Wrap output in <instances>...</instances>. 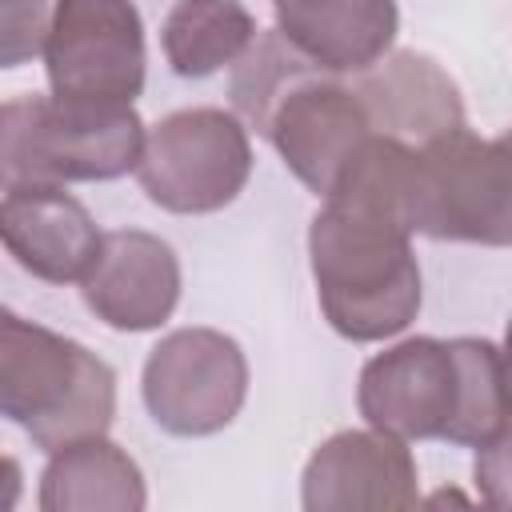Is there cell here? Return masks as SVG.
I'll return each instance as SVG.
<instances>
[{
  "mask_svg": "<svg viewBox=\"0 0 512 512\" xmlns=\"http://www.w3.org/2000/svg\"><path fill=\"white\" fill-rule=\"evenodd\" d=\"M256 40V20L240 0H176L160 44L176 76L204 80L220 68H232Z\"/></svg>",
  "mask_w": 512,
  "mask_h": 512,
  "instance_id": "obj_16",
  "label": "cell"
},
{
  "mask_svg": "<svg viewBox=\"0 0 512 512\" xmlns=\"http://www.w3.org/2000/svg\"><path fill=\"white\" fill-rule=\"evenodd\" d=\"M52 8L48 0H0V64L20 68L36 52H44L48 28H52Z\"/></svg>",
  "mask_w": 512,
  "mask_h": 512,
  "instance_id": "obj_19",
  "label": "cell"
},
{
  "mask_svg": "<svg viewBox=\"0 0 512 512\" xmlns=\"http://www.w3.org/2000/svg\"><path fill=\"white\" fill-rule=\"evenodd\" d=\"M472 480H476V492L488 508H508L512 512V424L500 436H492L488 444L476 448Z\"/></svg>",
  "mask_w": 512,
  "mask_h": 512,
  "instance_id": "obj_20",
  "label": "cell"
},
{
  "mask_svg": "<svg viewBox=\"0 0 512 512\" xmlns=\"http://www.w3.org/2000/svg\"><path fill=\"white\" fill-rule=\"evenodd\" d=\"M504 360H508V368H512V320H508V328H504Z\"/></svg>",
  "mask_w": 512,
  "mask_h": 512,
  "instance_id": "obj_21",
  "label": "cell"
},
{
  "mask_svg": "<svg viewBox=\"0 0 512 512\" xmlns=\"http://www.w3.org/2000/svg\"><path fill=\"white\" fill-rule=\"evenodd\" d=\"M36 504L44 512H140L148 488L140 464L120 444L92 436L52 452Z\"/></svg>",
  "mask_w": 512,
  "mask_h": 512,
  "instance_id": "obj_15",
  "label": "cell"
},
{
  "mask_svg": "<svg viewBox=\"0 0 512 512\" xmlns=\"http://www.w3.org/2000/svg\"><path fill=\"white\" fill-rule=\"evenodd\" d=\"M312 68V60L304 52H296L280 28L272 32H256V40L248 44V52L232 64V108L236 116L264 136V124L272 116V108L280 104V96Z\"/></svg>",
  "mask_w": 512,
  "mask_h": 512,
  "instance_id": "obj_18",
  "label": "cell"
},
{
  "mask_svg": "<svg viewBox=\"0 0 512 512\" xmlns=\"http://www.w3.org/2000/svg\"><path fill=\"white\" fill-rule=\"evenodd\" d=\"M280 36L312 64L356 76L388 56L400 12L396 0H272Z\"/></svg>",
  "mask_w": 512,
  "mask_h": 512,
  "instance_id": "obj_14",
  "label": "cell"
},
{
  "mask_svg": "<svg viewBox=\"0 0 512 512\" xmlns=\"http://www.w3.org/2000/svg\"><path fill=\"white\" fill-rule=\"evenodd\" d=\"M300 504L308 512L416 508V460L400 436L380 428H348L328 436L304 464Z\"/></svg>",
  "mask_w": 512,
  "mask_h": 512,
  "instance_id": "obj_10",
  "label": "cell"
},
{
  "mask_svg": "<svg viewBox=\"0 0 512 512\" xmlns=\"http://www.w3.org/2000/svg\"><path fill=\"white\" fill-rule=\"evenodd\" d=\"M84 304L96 320L116 332H152L160 328L180 300V260L168 240L116 228L104 232L100 256L80 280Z\"/></svg>",
  "mask_w": 512,
  "mask_h": 512,
  "instance_id": "obj_11",
  "label": "cell"
},
{
  "mask_svg": "<svg viewBox=\"0 0 512 512\" xmlns=\"http://www.w3.org/2000/svg\"><path fill=\"white\" fill-rule=\"evenodd\" d=\"M456 352L452 340L408 336L384 352H376L356 388L360 416L408 440H444L456 412Z\"/></svg>",
  "mask_w": 512,
  "mask_h": 512,
  "instance_id": "obj_9",
  "label": "cell"
},
{
  "mask_svg": "<svg viewBox=\"0 0 512 512\" xmlns=\"http://www.w3.org/2000/svg\"><path fill=\"white\" fill-rule=\"evenodd\" d=\"M0 236L8 256L48 284L84 280L104 244L96 220L64 184H4Z\"/></svg>",
  "mask_w": 512,
  "mask_h": 512,
  "instance_id": "obj_12",
  "label": "cell"
},
{
  "mask_svg": "<svg viewBox=\"0 0 512 512\" xmlns=\"http://www.w3.org/2000/svg\"><path fill=\"white\" fill-rule=\"evenodd\" d=\"M148 416L172 436H212L228 428L248 396V360L216 328H176L144 360Z\"/></svg>",
  "mask_w": 512,
  "mask_h": 512,
  "instance_id": "obj_7",
  "label": "cell"
},
{
  "mask_svg": "<svg viewBox=\"0 0 512 512\" xmlns=\"http://www.w3.org/2000/svg\"><path fill=\"white\" fill-rule=\"evenodd\" d=\"M264 136L308 192L328 196L356 152L368 144L372 124L352 84L312 64L272 108Z\"/></svg>",
  "mask_w": 512,
  "mask_h": 512,
  "instance_id": "obj_8",
  "label": "cell"
},
{
  "mask_svg": "<svg viewBox=\"0 0 512 512\" xmlns=\"http://www.w3.org/2000/svg\"><path fill=\"white\" fill-rule=\"evenodd\" d=\"M44 40L48 88L60 100L132 104L144 92V20L132 0H52Z\"/></svg>",
  "mask_w": 512,
  "mask_h": 512,
  "instance_id": "obj_6",
  "label": "cell"
},
{
  "mask_svg": "<svg viewBox=\"0 0 512 512\" xmlns=\"http://www.w3.org/2000/svg\"><path fill=\"white\" fill-rule=\"evenodd\" d=\"M412 228L388 212L324 200L308 228V260L324 320L356 344L404 332L420 312Z\"/></svg>",
  "mask_w": 512,
  "mask_h": 512,
  "instance_id": "obj_1",
  "label": "cell"
},
{
  "mask_svg": "<svg viewBox=\"0 0 512 512\" xmlns=\"http://www.w3.org/2000/svg\"><path fill=\"white\" fill-rule=\"evenodd\" d=\"M0 412L48 456L104 436L116 416V372L84 344L16 312L0 316Z\"/></svg>",
  "mask_w": 512,
  "mask_h": 512,
  "instance_id": "obj_2",
  "label": "cell"
},
{
  "mask_svg": "<svg viewBox=\"0 0 512 512\" xmlns=\"http://www.w3.org/2000/svg\"><path fill=\"white\" fill-rule=\"evenodd\" d=\"M144 140L132 104L12 96L0 112V172L4 184L116 180L136 172Z\"/></svg>",
  "mask_w": 512,
  "mask_h": 512,
  "instance_id": "obj_3",
  "label": "cell"
},
{
  "mask_svg": "<svg viewBox=\"0 0 512 512\" xmlns=\"http://www.w3.org/2000/svg\"><path fill=\"white\" fill-rule=\"evenodd\" d=\"M408 220L432 240L512 248V128L496 140L456 128L420 144Z\"/></svg>",
  "mask_w": 512,
  "mask_h": 512,
  "instance_id": "obj_4",
  "label": "cell"
},
{
  "mask_svg": "<svg viewBox=\"0 0 512 512\" xmlns=\"http://www.w3.org/2000/svg\"><path fill=\"white\" fill-rule=\"evenodd\" d=\"M452 352L460 384L444 440L460 448H480L512 424V368L504 360V348L480 336H456Z\"/></svg>",
  "mask_w": 512,
  "mask_h": 512,
  "instance_id": "obj_17",
  "label": "cell"
},
{
  "mask_svg": "<svg viewBox=\"0 0 512 512\" xmlns=\"http://www.w3.org/2000/svg\"><path fill=\"white\" fill-rule=\"evenodd\" d=\"M368 124L376 136L404 140L412 148L464 128V100L456 80L424 52L400 48L352 76Z\"/></svg>",
  "mask_w": 512,
  "mask_h": 512,
  "instance_id": "obj_13",
  "label": "cell"
},
{
  "mask_svg": "<svg viewBox=\"0 0 512 512\" xmlns=\"http://www.w3.org/2000/svg\"><path fill=\"white\" fill-rule=\"evenodd\" d=\"M252 176V140L224 108H180L164 116L140 152L136 180L152 204L176 216L228 208Z\"/></svg>",
  "mask_w": 512,
  "mask_h": 512,
  "instance_id": "obj_5",
  "label": "cell"
}]
</instances>
